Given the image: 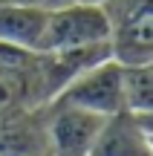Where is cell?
I'll return each mask as SVG.
<instances>
[{"mask_svg":"<svg viewBox=\"0 0 153 156\" xmlns=\"http://www.w3.org/2000/svg\"><path fill=\"white\" fill-rule=\"evenodd\" d=\"M113 41V20L104 3H69L49 9L43 29L40 52H64V49H87Z\"/></svg>","mask_w":153,"mask_h":156,"instance_id":"obj_1","label":"cell"},{"mask_svg":"<svg viewBox=\"0 0 153 156\" xmlns=\"http://www.w3.org/2000/svg\"><path fill=\"white\" fill-rule=\"evenodd\" d=\"M52 101L72 107H84L98 116H116V113L127 110L124 104V64L116 55L104 58V61L92 64V67L81 69L75 78H69Z\"/></svg>","mask_w":153,"mask_h":156,"instance_id":"obj_2","label":"cell"},{"mask_svg":"<svg viewBox=\"0 0 153 156\" xmlns=\"http://www.w3.org/2000/svg\"><path fill=\"white\" fill-rule=\"evenodd\" d=\"M113 20V55L121 64L153 61V0H107Z\"/></svg>","mask_w":153,"mask_h":156,"instance_id":"obj_3","label":"cell"},{"mask_svg":"<svg viewBox=\"0 0 153 156\" xmlns=\"http://www.w3.org/2000/svg\"><path fill=\"white\" fill-rule=\"evenodd\" d=\"M107 116L90 113L84 107L49 101L46 104V139L49 156H90Z\"/></svg>","mask_w":153,"mask_h":156,"instance_id":"obj_4","label":"cell"},{"mask_svg":"<svg viewBox=\"0 0 153 156\" xmlns=\"http://www.w3.org/2000/svg\"><path fill=\"white\" fill-rule=\"evenodd\" d=\"M46 9L0 0V44H12L29 52H40L46 29Z\"/></svg>","mask_w":153,"mask_h":156,"instance_id":"obj_5","label":"cell"},{"mask_svg":"<svg viewBox=\"0 0 153 156\" xmlns=\"http://www.w3.org/2000/svg\"><path fill=\"white\" fill-rule=\"evenodd\" d=\"M90 156H153V147L139 119L130 110H121L104 122V130Z\"/></svg>","mask_w":153,"mask_h":156,"instance_id":"obj_6","label":"cell"},{"mask_svg":"<svg viewBox=\"0 0 153 156\" xmlns=\"http://www.w3.org/2000/svg\"><path fill=\"white\" fill-rule=\"evenodd\" d=\"M124 104L133 116H153V69L148 64H124Z\"/></svg>","mask_w":153,"mask_h":156,"instance_id":"obj_7","label":"cell"},{"mask_svg":"<svg viewBox=\"0 0 153 156\" xmlns=\"http://www.w3.org/2000/svg\"><path fill=\"white\" fill-rule=\"evenodd\" d=\"M12 3H23V6H38V9H58V6L69 3V0H12Z\"/></svg>","mask_w":153,"mask_h":156,"instance_id":"obj_8","label":"cell"},{"mask_svg":"<svg viewBox=\"0 0 153 156\" xmlns=\"http://www.w3.org/2000/svg\"><path fill=\"white\" fill-rule=\"evenodd\" d=\"M136 119H139V124H142L144 136H148V142H150V147H153V116H136Z\"/></svg>","mask_w":153,"mask_h":156,"instance_id":"obj_9","label":"cell"},{"mask_svg":"<svg viewBox=\"0 0 153 156\" xmlns=\"http://www.w3.org/2000/svg\"><path fill=\"white\" fill-rule=\"evenodd\" d=\"M84 3H107V0H84Z\"/></svg>","mask_w":153,"mask_h":156,"instance_id":"obj_10","label":"cell"},{"mask_svg":"<svg viewBox=\"0 0 153 156\" xmlns=\"http://www.w3.org/2000/svg\"><path fill=\"white\" fill-rule=\"evenodd\" d=\"M0 156H6V153H0Z\"/></svg>","mask_w":153,"mask_h":156,"instance_id":"obj_11","label":"cell"}]
</instances>
